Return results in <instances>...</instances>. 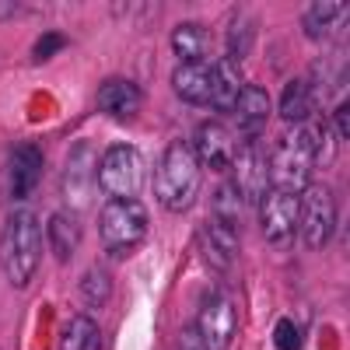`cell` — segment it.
Returning <instances> with one entry per match:
<instances>
[{
    "label": "cell",
    "mask_w": 350,
    "mask_h": 350,
    "mask_svg": "<svg viewBox=\"0 0 350 350\" xmlns=\"http://www.w3.org/2000/svg\"><path fill=\"white\" fill-rule=\"evenodd\" d=\"M42 259V228L36 211L18 207L11 211L4 235H0V270L11 287H28Z\"/></svg>",
    "instance_id": "cell-1"
},
{
    "label": "cell",
    "mask_w": 350,
    "mask_h": 350,
    "mask_svg": "<svg viewBox=\"0 0 350 350\" xmlns=\"http://www.w3.org/2000/svg\"><path fill=\"white\" fill-rule=\"evenodd\" d=\"M154 196L165 211H189L200 193V161L186 140H172L154 165Z\"/></svg>",
    "instance_id": "cell-2"
},
{
    "label": "cell",
    "mask_w": 350,
    "mask_h": 350,
    "mask_svg": "<svg viewBox=\"0 0 350 350\" xmlns=\"http://www.w3.org/2000/svg\"><path fill=\"white\" fill-rule=\"evenodd\" d=\"M315 172V130L291 126L270 154V189L301 196Z\"/></svg>",
    "instance_id": "cell-3"
},
{
    "label": "cell",
    "mask_w": 350,
    "mask_h": 350,
    "mask_svg": "<svg viewBox=\"0 0 350 350\" xmlns=\"http://www.w3.org/2000/svg\"><path fill=\"white\" fill-rule=\"evenodd\" d=\"M144 179H148V161L133 144H109L98 161V189L109 200H140Z\"/></svg>",
    "instance_id": "cell-4"
},
{
    "label": "cell",
    "mask_w": 350,
    "mask_h": 350,
    "mask_svg": "<svg viewBox=\"0 0 350 350\" xmlns=\"http://www.w3.org/2000/svg\"><path fill=\"white\" fill-rule=\"evenodd\" d=\"M148 235V211L140 200H109L98 214V239L105 252L123 256Z\"/></svg>",
    "instance_id": "cell-5"
},
{
    "label": "cell",
    "mask_w": 350,
    "mask_h": 350,
    "mask_svg": "<svg viewBox=\"0 0 350 350\" xmlns=\"http://www.w3.org/2000/svg\"><path fill=\"white\" fill-rule=\"evenodd\" d=\"M340 221L336 196L326 186H308L298 196V242L312 252L326 249Z\"/></svg>",
    "instance_id": "cell-6"
},
{
    "label": "cell",
    "mask_w": 350,
    "mask_h": 350,
    "mask_svg": "<svg viewBox=\"0 0 350 350\" xmlns=\"http://www.w3.org/2000/svg\"><path fill=\"white\" fill-rule=\"evenodd\" d=\"M256 207H259L262 239L273 249H287L298 239V196L280 193V189H267Z\"/></svg>",
    "instance_id": "cell-7"
},
{
    "label": "cell",
    "mask_w": 350,
    "mask_h": 350,
    "mask_svg": "<svg viewBox=\"0 0 350 350\" xmlns=\"http://www.w3.org/2000/svg\"><path fill=\"white\" fill-rule=\"evenodd\" d=\"M235 329H239V315L228 298H211L203 305V312L196 319V336H200L203 350H228L231 340H235Z\"/></svg>",
    "instance_id": "cell-8"
},
{
    "label": "cell",
    "mask_w": 350,
    "mask_h": 350,
    "mask_svg": "<svg viewBox=\"0 0 350 350\" xmlns=\"http://www.w3.org/2000/svg\"><path fill=\"white\" fill-rule=\"evenodd\" d=\"M231 172H235V189L245 196V203H259L262 193L270 189V154H262L256 140L239 148Z\"/></svg>",
    "instance_id": "cell-9"
},
{
    "label": "cell",
    "mask_w": 350,
    "mask_h": 350,
    "mask_svg": "<svg viewBox=\"0 0 350 350\" xmlns=\"http://www.w3.org/2000/svg\"><path fill=\"white\" fill-rule=\"evenodd\" d=\"M189 148H193V154H196L200 165H207L214 172H224V168L235 165L239 140H235V133H231L228 126H221V123H203L196 130V140L189 144Z\"/></svg>",
    "instance_id": "cell-10"
},
{
    "label": "cell",
    "mask_w": 350,
    "mask_h": 350,
    "mask_svg": "<svg viewBox=\"0 0 350 350\" xmlns=\"http://www.w3.org/2000/svg\"><path fill=\"white\" fill-rule=\"evenodd\" d=\"M42 179V151L39 144H18L8 154V196L28 200Z\"/></svg>",
    "instance_id": "cell-11"
},
{
    "label": "cell",
    "mask_w": 350,
    "mask_h": 350,
    "mask_svg": "<svg viewBox=\"0 0 350 350\" xmlns=\"http://www.w3.org/2000/svg\"><path fill=\"white\" fill-rule=\"evenodd\" d=\"M200 249L214 270H228L239 256V228H231L221 217H211L200 231Z\"/></svg>",
    "instance_id": "cell-12"
},
{
    "label": "cell",
    "mask_w": 350,
    "mask_h": 350,
    "mask_svg": "<svg viewBox=\"0 0 350 350\" xmlns=\"http://www.w3.org/2000/svg\"><path fill=\"white\" fill-rule=\"evenodd\" d=\"M95 98H98V109L105 116H112V120H133V116L140 112V105H144V92L133 81H126V77L102 81Z\"/></svg>",
    "instance_id": "cell-13"
},
{
    "label": "cell",
    "mask_w": 350,
    "mask_h": 350,
    "mask_svg": "<svg viewBox=\"0 0 350 350\" xmlns=\"http://www.w3.org/2000/svg\"><path fill=\"white\" fill-rule=\"evenodd\" d=\"M235 123L245 137H256L262 130V123H267V116H270V95H267V88H259V84H242V92L235 98Z\"/></svg>",
    "instance_id": "cell-14"
},
{
    "label": "cell",
    "mask_w": 350,
    "mask_h": 350,
    "mask_svg": "<svg viewBox=\"0 0 350 350\" xmlns=\"http://www.w3.org/2000/svg\"><path fill=\"white\" fill-rule=\"evenodd\" d=\"M239 92H242L239 64L231 60V56H221V60L211 67V109L214 112H231Z\"/></svg>",
    "instance_id": "cell-15"
},
{
    "label": "cell",
    "mask_w": 350,
    "mask_h": 350,
    "mask_svg": "<svg viewBox=\"0 0 350 350\" xmlns=\"http://www.w3.org/2000/svg\"><path fill=\"white\" fill-rule=\"evenodd\" d=\"M172 88L186 105H211V67L179 64L172 74Z\"/></svg>",
    "instance_id": "cell-16"
},
{
    "label": "cell",
    "mask_w": 350,
    "mask_h": 350,
    "mask_svg": "<svg viewBox=\"0 0 350 350\" xmlns=\"http://www.w3.org/2000/svg\"><path fill=\"white\" fill-rule=\"evenodd\" d=\"M280 120H287L291 126H301L312 120V109H315V92H312V84L305 77H295V81H287L284 84V92H280Z\"/></svg>",
    "instance_id": "cell-17"
},
{
    "label": "cell",
    "mask_w": 350,
    "mask_h": 350,
    "mask_svg": "<svg viewBox=\"0 0 350 350\" xmlns=\"http://www.w3.org/2000/svg\"><path fill=\"white\" fill-rule=\"evenodd\" d=\"M211 49V32L196 21H183L172 32V53L179 64H203V56Z\"/></svg>",
    "instance_id": "cell-18"
},
{
    "label": "cell",
    "mask_w": 350,
    "mask_h": 350,
    "mask_svg": "<svg viewBox=\"0 0 350 350\" xmlns=\"http://www.w3.org/2000/svg\"><path fill=\"white\" fill-rule=\"evenodd\" d=\"M46 239H49L53 256L60 259V262H67V259L77 252V245H81V224H77V217H74L70 211H56V214L49 217Z\"/></svg>",
    "instance_id": "cell-19"
},
{
    "label": "cell",
    "mask_w": 350,
    "mask_h": 350,
    "mask_svg": "<svg viewBox=\"0 0 350 350\" xmlns=\"http://www.w3.org/2000/svg\"><path fill=\"white\" fill-rule=\"evenodd\" d=\"M347 21V4H333V0H319V4H308L301 28L308 39H329L333 28Z\"/></svg>",
    "instance_id": "cell-20"
},
{
    "label": "cell",
    "mask_w": 350,
    "mask_h": 350,
    "mask_svg": "<svg viewBox=\"0 0 350 350\" xmlns=\"http://www.w3.org/2000/svg\"><path fill=\"white\" fill-rule=\"evenodd\" d=\"M60 350H102V329L95 319L74 315L60 333Z\"/></svg>",
    "instance_id": "cell-21"
},
{
    "label": "cell",
    "mask_w": 350,
    "mask_h": 350,
    "mask_svg": "<svg viewBox=\"0 0 350 350\" xmlns=\"http://www.w3.org/2000/svg\"><path fill=\"white\" fill-rule=\"evenodd\" d=\"M245 211H249V203H245V196L235 189V183L217 186V193H214V217L228 221L231 228H239V221L245 217Z\"/></svg>",
    "instance_id": "cell-22"
},
{
    "label": "cell",
    "mask_w": 350,
    "mask_h": 350,
    "mask_svg": "<svg viewBox=\"0 0 350 350\" xmlns=\"http://www.w3.org/2000/svg\"><path fill=\"white\" fill-rule=\"evenodd\" d=\"M112 295V273L105 267H92L81 277V298L88 308H102Z\"/></svg>",
    "instance_id": "cell-23"
},
{
    "label": "cell",
    "mask_w": 350,
    "mask_h": 350,
    "mask_svg": "<svg viewBox=\"0 0 350 350\" xmlns=\"http://www.w3.org/2000/svg\"><path fill=\"white\" fill-rule=\"evenodd\" d=\"M273 347L277 350H301V333L291 319H280V323L273 326Z\"/></svg>",
    "instance_id": "cell-24"
},
{
    "label": "cell",
    "mask_w": 350,
    "mask_h": 350,
    "mask_svg": "<svg viewBox=\"0 0 350 350\" xmlns=\"http://www.w3.org/2000/svg\"><path fill=\"white\" fill-rule=\"evenodd\" d=\"M64 46H67V39H64L60 32H46V36L39 39V46H36V53H32V56H36V60L42 64V60H49L53 53H60Z\"/></svg>",
    "instance_id": "cell-25"
},
{
    "label": "cell",
    "mask_w": 350,
    "mask_h": 350,
    "mask_svg": "<svg viewBox=\"0 0 350 350\" xmlns=\"http://www.w3.org/2000/svg\"><path fill=\"white\" fill-rule=\"evenodd\" d=\"M329 130H333L336 140H347V137H350V105H347V102L336 105L333 120H329Z\"/></svg>",
    "instance_id": "cell-26"
},
{
    "label": "cell",
    "mask_w": 350,
    "mask_h": 350,
    "mask_svg": "<svg viewBox=\"0 0 350 350\" xmlns=\"http://www.w3.org/2000/svg\"><path fill=\"white\" fill-rule=\"evenodd\" d=\"M193 333H196V329H189V333L183 336V350H203V343H200V336H196V343H193Z\"/></svg>",
    "instance_id": "cell-27"
},
{
    "label": "cell",
    "mask_w": 350,
    "mask_h": 350,
    "mask_svg": "<svg viewBox=\"0 0 350 350\" xmlns=\"http://www.w3.org/2000/svg\"><path fill=\"white\" fill-rule=\"evenodd\" d=\"M11 11H18V4H0V18H11Z\"/></svg>",
    "instance_id": "cell-28"
},
{
    "label": "cell",
    "mask_w": 350,
    "mask_h": 350,
    "mask_svg": "<svg viewBox=\"0 0 350 350\" xmlns=\"http://www.w3.org/2000/svg\"><path fill=\"white\" fill-rule=\"evenodd\" d=\"M0 350H4V347H0Z\"/></svg>",
    "instance_id": "cell-29"
}]
</instances>
